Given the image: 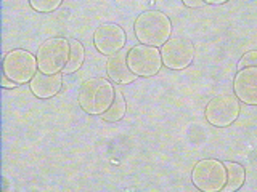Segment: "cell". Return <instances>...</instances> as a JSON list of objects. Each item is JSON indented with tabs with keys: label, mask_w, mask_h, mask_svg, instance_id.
I'll use <instances>...</instances> for the list:
<instances>
[{
	"label": "cell",
	"mask_w": 257,
	"mask_h": 192,
	"mask_svg": "<svg viewBox=\"0 0 257 192\" xmlns=\"http://www.w3.org/2000/svg\"><path fill=\"white\" fill-rule=\"evenodd\" d=\"M134 32L140 45L163 46L172 34L171 18L159 10L143 12L134 22Z\"/></svg>",
	"instance_id": "6da1fadb"
},
{
	"label": "cell",
	"mask_w": 257,
	"mask_h": 192,
	"mask_svg": "<svg viewBox=\"0 0 257 192\" xmlns=\"http://www.w3.org/2000/svg\"><path fill=\"white\" fill-rule=\"evenodd\" d=\"M114 86L103 77H92L80 85L77 102L88 116H103L114 101Z\"/></svg>",
	"instance_id": "7a4b0ae2"
},
{
	"label": "cell",
	"mask_w": 257,
	"mask_h": 192,
	"mask_svg": "<svg viewBox=\"0 0 257 192\" xmlns=\"http://www.w3.org/2000/svg\"><path fill=\"white\" fill-rule=\"evenodd\" d=\"M71 42L66 37H52L39 46L37 68L39 72L47 76H55L64 70L69 60Z\"/></svg>",
	"instance_id": "3957f363"
},
{
	"label": "cell",
	"mask_w": 257,
	"mask_h": 192,
	"mask_svg": "<svg viewBox=\"0 0 257 192\" xmlns=\"http://www.w3.org/2000/svg\"><path fill=\"white\" fill-rule=\"evenodd\" d=\"M191 182L201 192H220L227 182V170L217 158L198 160L191 170Z\"/></svg>",
	"instance_id": "277c9868"
},
{
	"label": "cell",
	"mask_w": 257,
	"mask_h": 192,
	"mask_svg": "<svg viewBox=\"0 0 257 192\" xmlns=\"http://www.w3.org/2000/svg\"><path fill=\"white\" fill-rule=\"evenodd\" d=\"M37 69V58L23 48H15L4 56V76L18 85L29 84Z\"/></svg>",
	"instance_id": "5b68a950"
},
{
	"label": "cell",
	"mask_w": 257,
	"mask_h": 192,
	"mask_svg": "<svg viewBox=\"0 0 257 192\" xmlns=\"http://www.w3.org/2000/svg\"><path fill=\"white\" fill-rule=\"evenodd\" d=\"M127 66L137 77H155L163 68L159 48L148 45H134L127 52Z\"/></svg>",
	"instance_id": "8992f818"
},
{
	"label": "cell",
	"mask_w": 257,
	"mask_h": 192,
	"mask_svg": "<svg viewBox=\"0 0 257 192\" xmlns=\"http://www.w3.org/2000/svg\"><path fill=\"white\" fill-rule=\"evenodd\" d=\"M239 101L235 94H219L206 104L204 116L212 126H230L239 116Z\"/></svg>",
	"instance_id": "52a82bcc"
},
{
	"label": "cell",
	"mask_w": 257,
	"mask_h": 192,
	"mask_svg": "<svg viewBox=\"0 0 257 192\" xmlns=\"http://www.w3.org/2000/svg\"><path fill=\"white\" fill-rule=\"evenodd\" d=\"M161 60L167 69L183 70L191 66L195 60V46L183 37H172L161 46Z\"/></svg>",
	"instance_id": "ba28073f"
},
{
	"label": "cell",
	"mask_w": 257,
	"mask_h": 192,
	"mask_svg": "<svg viewBox=\"0 0 257 192\" xmlns=\"http://www.w3.org/2000/svg\"><path fill=\"white\" fill-rule=\"evenodd\" d=\"M125 30L116 22H103L93 32V45L104 56L119 53L125 45Z\"/></svg>",
	"instance_id": "9c48e42d"
},
{
	"label": "cell",
	"mask_w": 257,
	"mask_h": 192,
	"mask_svg": "<svg viewBox=\"0 0 257 192\" xmlns=\"http://www.w3.org/2000/svg\"><path fill=\"white\" fill-rule=\"evenodd\" d=\"M233 90L239 102L247 106L257 104V68L239 69L233 80Z\"/></svg>",
	"instance_id": "30bf717a"
},
{
	"label": "cell",
	"mask_w": 257,
	"mask_h": 192,
	"mask_svg": "<svg viewBox=\"0 0 257 192\" xmlns=\"http://www.w3.org/2000/svg\"><path fill=\"white\" fill-rule=\"evenodd\" d=\"M63 86V76L61 72L55 76H47L42 72H37L34 78L29 82V88L34 96H37L39 100H48L53 98L60 93Z\"/></svg>",
	"instance_id": "8fae6325"
},
{
	"label": "cell",
	"mask_w": 257,
	"mask_h": 192,
	"mask_svg": "<svg viewBox=\"0 0 257 192\" xmlns=\"http://www.w3.org/2000/svg\"><path fill=\"white\" fill-rule=\"evenodd\" d=\"M106 74L114 84L128 85L137 80V76L132 74L127 66V50H120L119 53L112 54L106 61Z\"/></svg>",
	"instance_id": "7c38bea8"
},
{
	"label": "cell",
	"mask_w": 257,
	"mask_h": 192,
	"mask_svg": "<svg viewBox=\"0 0 257 192\" xmlns=\"http://www.w3.org/2000/svg\"><path fill=\"white\" fill-rule=\"evenodd\" d=\"M225 165V170H227V182H225L223 186V192H235L238 190L241 186L244 184L246 181V170L244 166L241 164H236V162H223Z\"/></svg>",
	"instance_id": "4fadbf2b"
},
{
	"label": "cell",
	"mask_w": 257,
	"mask_h": 192,
	"mask_svg": "<svg viewBox=\"0 0 257 192\" xmlns=\"http://www.w3.org/2000/svg\"><path fill=\"white\" fill-rule=\"evenodd\" d=\"M71 42V52H69V60L66 68H64L63 74L64 76H69V74H74L76 70H79L82 68L84 60H85V50H84V45L79 42L77 38L74 40H69Z\"/></svg>",
	"instance_id": "5bb4252c"
},
{
	"label": "cell",
	"mask_w": 257,
	"mask_h": 192,
	"mask_svg": "<svg viewBox=\"0 0 257 192\" xmlns=\"http://www.w3.org/2000/svg\"><path fill=\"white\" fill-rule=\"evenodd\" d=\"M125 98H124V94L120 90H116L114 93V101H112L111 104V108L104 112V114L101 116L104 122H111V124H116L119 122L120 118H122L125 116Z\"/></svg>",
	"instance_id": "9a60e30c"
},
{
	"label": "cell",
	"mask_w": 257,
	"mask_h": 192,
	"mask_svg": "<svg viewBox=\"0 0 257 192\" xmlns=\"http://www.w3.org/2000/svg\"><path fill=\"white\" fill-rule=\"evenodd\" d=\"M61 4H63L61 0H31L29 2L32 10H36L39 13H52L55 10H58Z\"/></svg>",
	"instance_id": "2e32d148"
},
{
	"label": "cell",
	"mask_w": 257,
	"mask_h": 192,
	"mask_svg": "<svg viewBox=\"0 0 257 192\" xmlns=\"http://www.w3.org/2000/svg\"><path fill=\"white\" fill-rule=\"evenodd\" d=\"M244 68H257V52L251 50L241 56V60L238 61V69Z\"/></svg>",
	"instance_id": "e0dca14e"
},
{
	"label": "cell",
	"mask_w": 257,
	"mask_h": 192,
	"mask_svg": "<svg viewBox=\"0 0 257 192\" xmlns=\"http://www.w3.org/2000/svg\"><path fill=\"white\" fill-rule=\"evenodd\" d=\"M183 5L188 8H201L206 6V2H203V0H183Z\"/></svg>",
	"instance_id": "ac0fdd59"
},
{
	"label": "cell",
	"mask_w": 257,
	"mask_h": 192,
	"mask_svg": "<svg viewBox=\"0 0 257 192\" xmlns=\"http://www.w3.org/2000/svg\"><path fill=\"white\" fill-rule=\"evenodd\" d=\"M0 85H2L4 88H16V86H20L18 84L12 82V80L8 78V77H5V76H2V84H0Z\"/></svg>",
	"instance_id": "d6986e66"
},
{
	"label": "cell",
	"mask_w": 257,
	"mask_h": 192,
	"mask_svg": "<svg viewBox=\"0 0 257 192\" xmlns=\"http://www.w3.org/2000/svg\"><path fill=\"white\" fill-rule=\"evenodd\" d=\"M227 0H206V5H223Z\"/></svg>",
	"instance_id": "ffe728a7"
}]
</instances>
